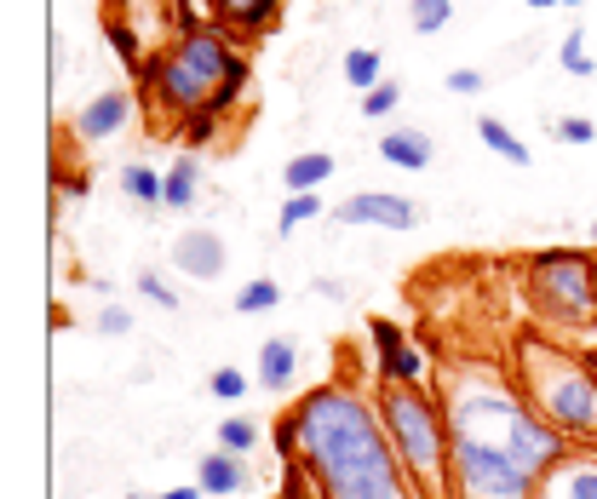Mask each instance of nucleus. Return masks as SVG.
<instances>
[{
  "instance_id": "1",
  "label": "nucleus",
  "mask_w": 597,
  "mask_h": 499,
  "mask_svg": "<svg viewBox=\"0 0 597 499\" xmlns=\"http://www.w3.org/2000/svg\"><path fill=\"white\" fill-rule=\"evenodd\" d=\"M276 436L282 459H293L322 499H420L396 459L380 402H368L351 379L305 391Z\"/></svg>"
},
{
  "instance_id": "2",
  "label": "nucleus",
  "mask_w": 597,
  "mask_h": 499,
  "mask_svg": "<svg viewBox=\"0 0 597 499\" xmlns=\"http://www.w3.org/2000/svg\"><path fill=\"white\" fill-rule=\"evenodd\" d=\"M144 92H150L155 110L178 115V121L195 115V110L225 115L236 98L247 92V57L230 47L225 29L190 24L162 57L144 64Z\"/></svg>"
},
{
  "instance_id": "3",
  "label": "nucleus",
  "mask_w": 597,
  "mask_h": 499,
  "mask_svg": "<svg viewBox=\"0 0 597 499\" xmlns=\"http://www.w3.org/2000/svg\"><path fill=\"white\" fill-rule=\"evenodd\" d=\"M517 362V391L546 413L569 443H597V362L574 356L546 333H523L511 350Z\"/></svg>"
},
{
  "instance_id": "4",
  "label": "nucleus",
  "mask_w": 597,
  "mask_h": 499,
  "mask_svg": "<svg viewBox=\"0 0 597 499\" xmlns=\"http://www.w3.org/2000/svg\"><path fill=\"white\" fill-rule=\"evenodd\" d=\"M380 419L420 499H454V425L431 385H380Z\"/></svg>"
},
{
  "instance_id": "5",
  "label": "nucleus",
  "mask_w": 597,
  "mask_h": 499,
  "mask_svg": "<svg viewBox=\"0 0 597 499\" xmlns=\"http://www.w3.org/2000/svg\"><path fill=\"white\" fill-rule=\"evenodd\" d=\"M529 305L557 333H592L597 328V258L581 247H546L523 265Z\"/></svg>"
},
{
  "instance_id": "6",
  "label": "nucleus",
  "mask_w": 597,
  "mask_h": 499,
  "mask_svg": "<svg viewBox=\"0 0 597 499\" xmlns=\"http://www.w3.org/2000/svg\"><path fill=\"white\" fill-rule=\"evenodd\" d=\"M534 476L500 443L454 431V499H534Z\"/></svg>"
},
{
  "instance_id": "7",
  "label": "nucleus",
  "mask_w": 597,
  "mask_h": 499,
  "mask_svg": "<svg viewBox=\"0 0 597 499\" xmlns=\"http://www.w3.org/2000/svg\"><path fill=\"white\" fill-rule=\"evenodd\" d=\"M333 218L351 225V230H414V225H420V207H414L408 195L363 190V195H351V202L333 207Z\"/></svg>"
},
{
  "instance_id": "8",
  "label": "nucleus",
  "mask_w": 597,
  "mask_h": 499,
  "mask_svg": "<svg viewBox=\"0 0 597 499\" xmlns=\"http://www.w3.org/2000/svg\"><path fill=\"white\" fill-rule=\"evenodd\" d=\"M127 121H132V92L110 87V92H98L92 104H81V115H75V138H81V144H104V138H115Z\"/></svg>"
},
{
  "instance_id": "9",
  "label": "nucleus",
  "mask_w": 597,
  "mask_h": 499,
  "mask_svg": "<svg viewBox=\"0 0 597 499\" xmlns=\"http://www.w3.org/2000/svg\"><path fill=\"white\" fill-rule=\"evenodd\" d=\"M225 242H218V230H178V242H173V265L195 276V282H218L225 276Z\"/></svg>"
},
{
  "instance_id": "10",
  "label": "nucleus",
  "mask_w": 597,
  "mask_h": 499,
  "mask_svg": "<svg viewBox=\"0 0 597 499\" xmlns=\"http://www.w3.org/2000/svg\"><path fill=\"white\" fill-rule=\"evenodd\" d=\"M195 483H202V494H247L253 488V465L247 453H230V448H213L195 459Z\"/></svg>"
},
{
  "instance_id": "11",
  "label": "nucleus",
  "mask_w": 597,
  "mask_h": 499,
  "mask_svg": "<svg viewBox=\"0 0 597 499\" xmlns=\"http://www.w3.org/2000/svg\"><path fill=\"white\" fill-rule=\"evenodd\" d=\"M534 499H597V459H563L541 476Z\"/></svg>"
},
{
  "instance_id": "12",
  "label": "nucleus",
  "mask_w": 597,
  "mask_h": 499,
  "mask_svg": "<svg viewBox=\"0 0 597 499\" xmlns=\"http://www.w3.org/2000/svg\"><path fill=\"white\" fill-rule=\"evenodd\" d=\"M253 379L265 391H293V379H298V345L293 338H265V345H258V362H253Z\"/></svg>"
},
{
  "instance_id": "13",
  "label": "nucleus",
  "mask_w": 597,
  "mask_h": 499,
  "mask_svg": "<svg viewBox=\"0 0 597 499\" xmlns=\"http://www.w3.org/2000/svg\"><path fill=\"white\" fill-rule=\"evenodd\" d=\"M431 155H436V144H431L420 127H396V132L380 138V162H391V167L425 172V167H431Z\"/></svg>"
},
{
  "instance_id": "14",
  "label": "nucleus",
  "mask_w": 597,
  "mask_h": 499,
  "mask_svg": "<svg viewBox=\"0 0 597 499\" xmlns=\"http://www.w3.org/2000/svg\"><path fill=\"white\" fill-rule=\"evenodd\" d=\"M213 17L225 29H242V35H258L276 24V12H282V0H207Z\"/></svg>"
},
{
  "instance_id": "15",
  "label": "nucleus",
  "mask_w": 597,
  "mask_h": 499,
  "mask_svg": "<svg viewBox=\"0 0 597 499\" xmlns=\"http://www.w3.org/2000/svg\"><path fill=\"white\" fill-rule=\"evenodd\" d=\"M195 195H202V162L195 155H178V162L167 167V190H162V207L167 213H190Z\"/></svg>"
},
{
  "instance_id": "16",
  "label": "nucleus",
  "mask_w": 597,
  "mask_h": 499,
  "mask_svg": "<svg viewBox=\"0 0 597 499\" xmlns=\"http://www.w3.org/2000/svg\"><path fill=\"white\" fill-rule=\"evenodd\" d=\"M328 178H333V155L328 150H305V155H293V162L282 167L288 190H316V184H328Z\"/></svg>"
},
{
  "instance_id": "17",
  "label": "nucleus",
  "mask_w": 597,
  "mask_h": 499,
  "mask_svg": "<svg viewBox=\"0 0 597 499\" xmlns=\"http://www.w3.org/2000/svg\"><path fill=\"white\" fill-rule=\"evenodd\" d=\"M380 385H425V356L403 345V350H385L380 356Z\"/></svg>"
},
{
  "instance_id": "18",
  "label": "nucleus",
  "mask_w": 597,
  "mask_h": 499,
  "mask_svg": "<svg viewBox=\"0 0 597 499\" xmlns=\"http://www.w3.org/2000/svg\"><path fill=\"white\" fill-rule=\"evenodd\" d=\"M477 138H483V144L500 155V162H511V167H529V144L523 138H517L506 121H494V115H483V121H477Z\"/></svg>"
},
{
  "instance_id": "19",
  "label": "nucleus",
  "mask_w": 597,
  "mask_h": 499,
  "mask_svg": "<svg viewBox=\"0 0 597 499\" xmlns=\"http://www.w3.org/2000/svg\"><path fill=\"white\" fill-rule=\"evenodd\" d=\"M122 190L132 195L138 207H162L167 172H155V167H144V162H127V167H122Z\"/></svg>"
},
{
  "instance_id": "20",
  "label": "nucleus",
  "mask_w": 597,
  "mask_h": 499,
  "mask_svg": "<svg viewBox=\"0 0 597 499\" xmlns=\"http://www.w3.org/2000/svg\"><path fill=\"white\" fill-rule=\"evenodd\" d=\"M316 213H322V195H316V190H288L282 213H276V230H282V235H293L298 225H310Z\"/></svg>"
},
{
  "instance_id": "21",
  "label": "nucleus",
  "mask_w": 597,
  "mask_h": 499,
  "mask_svg": "<svg viewBox=\"0 0 597 499\" xmlns=\"http://www.w3.org/2000/svg\"><path fill=\"white\" fill-rule=\"evenodd\" d=\"M276 305H282V287H276L270 276H253V282H242V287H236V310H242V316L276 310Z\"/></svg>"
},
{
  "instance_id": "22",
  "label": "nucleus",
  "mask_w": 597,
  "mask_h": 499,
  "mask_svg": "<svg viewBox=\"0 0 597 499\" xmlns=\"http://www.w3.org/2000/svg\"><path fill=\"white\" fill-rule=\"evenodd\" d=\"M345 81H351L356 92H373V87H380V81H385V75H380V52H373V47L345 52Z\"/></svg>"
},
{
  "instance_id": "23",
  "label": "nucleus",
  "mask_w": 597,
  "mask_h": 499,
  "mask_svg": "<svg viewBox=\"0 0 597 499\" xmlns=\"http://www.w3.org/2000/svg\"><path fill=\"white\" fill-rule=\"evenodd\" d=\"M258 443H265V431H258L253 419H242V413H230L225 425H218V448H230V453H247L253 459Z\"/></svg>"
},
{
  "instance_id": "24",
  "label": "nucleus",
  "mask_w": 597,
  "mask_h": 499,
  "mask_svg": "<svg viewBox=\"0 0 597 499\" xmlns=\"http://www.w3.org/2000/svg\"><path fill=\"white\" fill-rule=\"evenodd\" d=\"M454 17V0H408V24L420 35H436Z\"/></svg>"
},
{
  "instance_id": "25",
  "label": "nucleus",
  "mask_w": 597,
  "mask_h": 499,
  "mask_svg": "<svg viewBox=\"0 0 597 499\" xmlns=\"http://www.w3.org/2000/svg\"><path fill=\"white\" fill-rule=\"evenodd\" d=\"M207 396H218V402H242V396H247V373L242 368H218L207 379Z\"/></svg>"
},
{
  "instance_id": "26",
  "label": "nucleus",
  "mask_w": 597,
  "mask_h": 499,
  "mask_svg": "<svg viewBox=\"0 0 597 499\" xmlns=\"http://www.w3.org/2000/svg\"><path fill=\"white\" fill-rule=\"evenodd\" d=\"M396 104H403V87H396V81H380L373 92H363V115H368V121H380V115H391Z\"/></svg>"
},
{
  "instance_id": "27",
  "label": "nucleus",
  "mask_w": 597,
  "mask_h": 499,
  "mask_svg": "<svg viewBox=\"0 0 597 499\" xmlns=\"http://www.w3.org/2000/svg\"><path fill=\"white\" fill-rule=\"evenodd\" d=\"M551 138H563V144H597V127L586 121V115H563V121H551Z\"/></svg>"
},
{
  "instance_id": "28",
  "label": "nucleus",
  "mask_w": 597,
  "mask_h": 499,
  "mask_svg": "<svg viewBox=\"0 0 597 499\" xmlns=\"http://www.w3.org/2000/svg\"><path fill=\"white\" fill-rule=\"evenodd\" d=\"M581 47H586V41H581V29H569V35H563V47H557V64H563L569 75H592V57H586Z\"/></svg>"
},
{
  "instance_id": "29",
  "label": "nucleus",
  "mask_w": 597,
  "mask_h": 499,
  "mask_svg": "<svg viewBox=\"0 0 597 499\" xmlns=\"http://www.w3.org/2000/svg\"><path fill=\"white\" fill-rule=\"evenodd\" d=\"M368 333H373V350H403L408 345V333H403V322H391V316H373V322H368Z\"/></svg>"
},
{
  "instance_id": "30",
  "label": "nucleus",
  "mask_w": 597,
  "mask_h": 499,
  "mask_svg": "<svg viewBox=\"0 0 597 499\" xmlns=\"http://www.w3.org/2000/svg\"><path fill=\"white\" fill-rule=\"evenodd\" d=\"M213 132H218V115H213V110H195V115H185V121H178V138H185V144H207Z\"/></svg>"
},
{
  "instance_id": "31",
  "label": "nucleus",
  "mask_w": 597,
  "mask_h": 499,
  "mask_svg": "<svg viewBox=\"0 0 597 499\" xmlns=\"http://www.w3.org/2000/svg\"><path fill=\"white\" fill-rule=\"evenodd\" d=\"M270 499H322V488H316V483H310V476H305V471H298V465H293V459H288V483H282V488H276Z\"/></svg>"
},
{
  "instance_id": "32",
  "label": "nucleus",
  "mask_w": 597,
  "mask_h": 499,
  "mask_svg": "<svg viewBox=\"0 0 597 499\" xmlns=\"http://www.w3.org/2000/svg\"><path fill=\"white\" fill-rule=\"evenodd\" d=\"M138 293H144V298H155V305H162V310H178V293L162 282V276H150V270L138 276Z\"/></svg>"
},
{
  "instance_id": "33",
  "label": "nucleus",
  "mask_w": 597,
  "mask_h": 499,
  "mask_svg": "<svg viewBox=\"0 0 597 499\" xmlns=\"http://www.w3.org/2000/svg\"><path fill=\"white\" fill-rule=\"evenodd\" d=\"M92 328H98V333H104V338H127V333H132V316H127L122 305H110V310H104V316H98V322H92Z\"/></svg>"
},
{
  "instance_id": "34",
  "label": "nucleus",
  "mask_w": 597,
  "mask_h": 499,
  "mask_svg": "<svg viewBox=\"0 0 597 499\" xmlns=\"http://www.w3.org/2000/svg\"><path fill=\"white\" fill-rule=\"evenodd\" d=\"M448 92H466V98L483 92V75H477V69H454V75H448Z\"/></svg>"
},
{
  "instance_id": "35",
  "label": "nucleus",
  "mask_w": 597,
  "mask_h": 499,
  "mask_svg": "<svg viewBox=\"0 0 597 499\" xmlns=\"http://www.w3.org/2000/svg\"><path fill=\"white\" fill-rule=\"evenodd\" d=\"M162 499H202V483H190V488H167Z\"/></svg>"
},
{
  "instance_id": "36",
  "label": "nucleus",
  "mask_w": 597,
  "mask_h": 499,
  "mask_svg": "<svg viewBox=\"0 0 597 499\" xmlns=\"http://www.w3.org/2000/svg\"><path fill=\"white\" fill-rule=\"evenodd\" d=\"M529 7H557V0H529Z\"/></svg>"
},
{
  "instance_id": "37",
  "label": "nucleus",
  "mask_w": 597,
  "mask_h": 499,
  "mask_svg": "<svg viewBox=\"0 0 597 499\" xmlns=\"http://www.w3.org/2000/svg\"><path fill=\"white\" fill-rule=\"evenodd\" d=\"M557 7H581V0H557Z\"/></svg>"
},
{
  "instance_id": "38",
  "label": "nucleus",
  "mask_w": 597,
  "mask_h": 499,
  "mask_svg": "<svg viewBox=\"0 0 597 499\" xmlns=\"http://www.w3.org/2000/svg\"><path fill=\"white\" fill-rule=\"evenodd\" d=\"M127 499H138V494H127Z\"/></svg>"
}]
</instances>
